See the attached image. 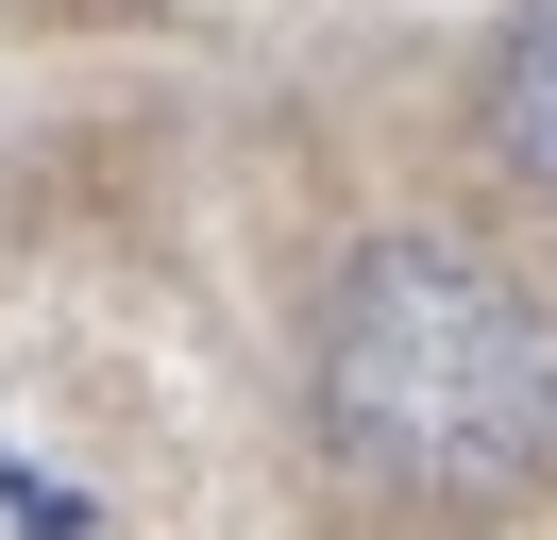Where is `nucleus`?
Here are the masks:
<instances>
[{"label": "nucleus", "mask_w": 557, "mask_h": 540, "mask_svg": "<svg viewBox=\"0 0 557 540\" xmlns=\"http://www.w3.org/2000/svg\"><path fill=\"white\" fill-rule=\"evenodd\" d=\"M490 152H507L523 186L557 202V0H523L507 51H490Z\"/></svg>", "instance_id": "nucleus-2"}, {"label": "nucleus", "mask_w": 557, "mask_h": 540, "mask_svg": "<svg viewBox=\"0 0 557 540\" xmlns=\"http://www.w3.org/2000/svg\"><path fill=\"white\" fill-rule=\"evenodd\" d=\"M321 422L406 506H523L557 472V304L473 236H372L321 287Z\"/></svg>", "instance_id": "nucleus-1"}]
</instances>
